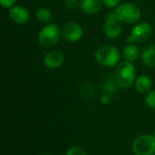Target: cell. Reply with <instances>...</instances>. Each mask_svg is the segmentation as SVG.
I'll return each mask as SVG.
<instances>
[{
    "instance_id": "cell-15",
    "label": "cell",
    "mask_w": 155,
    "mask_h": 155,
    "mask_svg": "<svg viewBox=\"0 0 155 155\" xmlns=\"http://www.w3.org/2000/svg\"><path fill=\"white\" fill-rule=\"evenodd\" d=\"M35 17L37 20L43 24H48L52 20V13L46 7L39 8L35 13Z\"/></svg>"
},
{
    "instance_id": "cell-4",
    "label": "cell",
    "mask_w": 155,
    "mask_h": 155,
    "mask_svg": "<svg viewBox=\"0 0 155 155\" xmlns=\"http://www.w3.org/2000/svg\"><path fill=\"white\" fill-rule=\"evenodd\" d=\"M116 18L121 23L133 24L140 19L141 12L140 9L134 4L124 3L116 6L114 11Z\"/></svg>"
},
{
    "instance_id": "cell-20",
    "label": "cell",
    "mask_w": 155,
    "mask_h": 155,
    "mask_svg": "<svg viewBox=\"0 0 155 155\" xmlns=\"http://www.w3.org/2000/svg\"><path fill=\"white\" fill-rule=\"evenodd\" d=\"M15 1H16V0H0V3H1V5H2L3 7L10 8V7H12L13 5H15Z\"/></svg>"
},
{
    "instance_id": "cell-8",
    "label": "cell",
    "mask_w": 155,
    "mask_h": 155,
    "mask_svg": "<svg viewBox=\"0 0 155 155\" xmlns=\"http://www.w3.org/2000/svg\"><path fill=\"white\" fill-rule=\"evenodd\" d=\"M62 36L68 42H77L83 35V29L80 25L74 22H68L62 27Z\"/></svg>"
},
{
    "instance_id": "cell-3",
    "label": "cell",
    "mask_w": 155,
    "mask_h": 155,
    "mask_svg": "<svg viewBox=\"0 0 155 155\" xmlns=\"http://www.w3.org/2000/svg\"><path fill=\"white\" fill-rule=\"evenodd\" d=\"M62 36V30L55 24H47L44 26L38 35L39 44L46 48L55 45Z\"/></svg>"
},
{
    "instance_id": "cell-9",
    "label": "cell",
    "mask_w": 155,
    "mask_h": 155,
    "mask_svg": "<svg viewBox=\"0 0 155 155\" xmlns=\"http://www.w3.org/2000/svg\"><path fill=\"white\" fill-rule=\"evenodd\" d=\"M64 61V55L61 51L51 50L44 56V64L49 69L59 68Z\"/></svg>"
},
{
    "instance_id": "cell-17",
    "label": "cell",
    "mask_w": 155,
    "mask_h": 155,
    "mask_svg": "<svg viewBox=\"0 0 155 155\" xmlns=\"http://www.w3.org/2000/svg\"><path fill=\"white\" fill-rule=\"evenodd\" d=\"M65 155H88L87 153L79 146H74L67 150Z\"/></svg>"
},
{
    "instance_id": "cell-19",
    "label": "cell",
    "mask_w": 155,
    "mask_h": 155,
    "mask_svg": "<svg viewBox=\"0 0 155 155\" xmlns=\"http://www.w3.org/2000/svg\"><path fill=\"white\" fill-rule=\"evenodd\" d=\"M102 2H103L107 7L113 8V7H115V6L118 5L120 0H102Z\"/></svg>"
},
{
    "instance_id": "cell-16",
    "label": "cell",
    "mask_w": 155,
    "mask_h": 155,
    "mask_svg": "<svg viewBox=\"0 0 155 155\" xmlns=\"http://www.w3.org/2000/svg\"><path fill=\"white\" fill-rule=\"evenodd\" d=\"M145 102L146 104L148 105V107H150L151 109H153L155 111V90L150 91L145 98Z\"/></svg>"
},
{
    "instance_id": "cell-10",
    "label": "cell",
    "mask_w": 155,
    "mask_h": 155,
    "mask_svg": "<svg viewBox=\"0 0 155 155\" xmlns=\"http://www.w3.org/2000/svg\"><path fill=\"white\" fill-rule=\"evenodd\" d=\"M9 16L16 24L24 25L28 22L30 15L27 9L21 5H13L9 8Z\"/></svg>"
},
{
    "instance_id": "cell-1",
    "label": "cell",
    "mask_w": 155,
    "mask_h": 155,
    "mask_svg": "<svg viewBox=\"0 0 155 155\" xmlns=\"http://www.w3.org/2000/svg\"><path fill=\"white\" fill-rule=\"evenodd\" d=\"M114 78L118 85L129 88L135 83V68L131 62H122L118 64L114 70Z\"/></svg>"
},
{
    "instance_id": "cell-14",
    "label": "cell",
    "mask_w": 155,
    "mask_h": 155,
    "mask_svg": "<svg viewBox=\"0 0 155 155\" xmlns=\"http://www.w3.org/2000/svg\"><path fill=\"white\" fill-rule=\"evenodd\" d=\"M142 61L147 66H155V46H148L143 51Z\"/></svg>"
},
{
    "instance_id": "cell-23",
    "label": "cell",
    "mask_w": 155,
    "mask_h": 155,
    "mask_svg": "<svg viewBox=\"0 0 155 155\" xmlns=\"http://www.w3.org/2000/svg\"><path fill=\"white\" fill-rule=\"evenodd\" d=\"M153 135L155 137V130H154V132H153Z\"/></svg>"
},
{
    "instance_id": "cell-21",
    "label": "cell",
    "mask_w": 155,
    "mask_h": 155,
    "mask_svg": "<svg viewBox=\"0 0 155 155\" xmlns=\"http://www.w3.org/2000/svg\"><path fill=\"white\" fill-rule=\"evenodd\" d=\"M101 102L104 104H108L109 102H110V98H109V96L108 95H103L102 97H101Z\"/></svg>"
},
{
    "instance_id": "cell-11",
    "label": "cell",
    "mask_w": 155,
    "mask_h": 155,
    "mask_svg": "<svg viewBox=\"0 0 155 155\" xmlns=\"http://www.w3.org/2000/svg\"><path fill=\"white\" fill-rule=\"evenodd\" d=\"M102 0H80V8L86 14H96L101 10Z\"/></svg>"
},
{
    "instance_id": "cell-18",
    "label": "cell",
    "mask_w": 155,
    "mask_h": 155,
    "mask_svg": "<svg viewBox=\"0 0 155 155\" xmlns=\"http://www.w3.org/2000/svg\"><path fill=\"white\" fill-rule=\"evenodd\" d=\"M64 6L68 10H74L80 6V1L78 0H64Z\"/></svg>"
},
{
    "instance_id": "cell-5",
    "label": "cell",
    "mask_w": 155,
    "mask_h": 155,
    "mask_svg": "<svg viewBox=\"0 0 155 155\" xmlns=\"http://www.w3.org/2000/svg\"><path fill=\"white\" fill-rule=\"evenodd\" d=\"M135 155H154L155 137L153 134H143L134 139L132 144Z\"/></svg>"
},
{
    "instance_id": "cell-7",
    "label": "cell",
    "mask_w": 155,
    "mask_h": 155,
    "mask_svg": "<svg viewBox=\"0 0 155 155\" xmlns=\"http://www.w3.org/2000/svg\"><path fill=\"white\" fill-rule=\"evenodd\" d=\"M104 29L106 36L110 39H116L120 36L122 33V25L121 22L116 18L114 12L107 14Z\"/></svg>"
},
{
    "instance_id": "cell-13",
    "label": "cell",
    "mask_w": 155,
    "mask_h": 155,
    "mask_svg": "<svg viewBox=\"0 0 155 155\" xmlns=\"http://www.w3.org/2000/svg\"><path fill=\"white\" fill-rule=\"evenodd\" d=\"M124 57L127 62H134L139 56V49L134 44H127L123 51Z\"/></svg>"
},
{
    "instance_id": "cell-24",
    "label": "cell",
    "mask_w": 155,
    "mask_h": 155,
    "mask_svg": "<svg viewBox=\"0 0 155 155\" xmlns=\"http://www.w3.org/2000/svg\"><path fill=\"white\" fill-rule=\"evenodd\" d=\"M18 155H23V154H18Z\"/></svg>"
},
{
    "instance_id": "cell-6",
    "label": "cell",
    "mask_w": 155,
    "mask_h": 155,
    "mask_svg": "<svg viewBox=\"0 0 155 155\" xmlns=\"http://www.w3.org/2000/svg\"><path fill=\"white\" fill-rule=\"evenodd\" d=\"M153 33V28L151 25L147 22L138 23L132 30L131 34L128 35L126 41L128 44L134 43H143L147 41Z\"/></svg>"
},
{
    "instance_id": "cell-25",
    "label": "cell",
    "mask_w": 155,
    "mask_h": 155,
    "mask_svg": "<svg viewBox=\"0 0 155 155\" xmlns=\"http://www.w3.org/2000/svg\"><path fill=\"white\" fill-rule=\"evenodd\" d=\"M154 155H155V154H154Z\"/></svg>"
},
{
    "instance_id": "cell-12",
    "label": "cell",
    "mask_w": 155,
    "mask_h": 155,
    "mask_svg": "<svg viewBox=\"0 0 155 155\" xmlns=\"http://www.w3.org/2000/svg\"><path fill=\"white\" fill-rule=\"evenodd\" d=\"M134 88L136 92L141 94H144L150 92L152 88V80L148 75H140L134 83Z\"/></svg>"
},
{
    "instance_id": "cell-22",
    "label": "cell",
    "mask_w": 155,
    "mask_h": 155,
    "mask_svg": "<svg viewBox=\"0 0 155 155\" xmlns=\"http://www.w3.org/2000/svg\"><path fill=\"white\" fill-rule=\"evenodd\" d=\"M38 155H51V154H48V153H41V154H38Z\"/></svg>"
},
{
    "instance_id": "cell-2",
    "label": "cell",
    "mask_w": 155,
    "mask_h": 155,
    "mask_svg": "<svg viewBox=\"0 0 155 155\" xmlns=\"http://www.w3.org/2000/svg\"><path fill=\"white\" fill-rule=\"evenodd\" d=\"M95 59L104 67H114L118 64L120 53L118 49L113 45H104L95 51Z\"/></svg>"
}]
</instances>
